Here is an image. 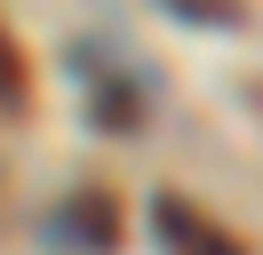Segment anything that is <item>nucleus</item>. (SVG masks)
<instances>
[{
    "label": "nucleus",
    "instance_id": "nucleus-1",
    "mask_svg": "<svg viewBox=\"0 0 263 255\" xmlns=\"http://www.w3.org/2000/svg\"><path fill=\"white\" fill-rule=\"evenodd\" d=\"M152 223H160V239H167L176 255H239V239H223L208 215H192L183 199H160V207H152Z\"/></svg>",
    "mask_w": 263,
    "mask_h": 255
},
{
    "label": "nucleus",
    "instance_id": "nucleus-2",
    "mask_svg": "<svg viewBox=\"0 0 263 255\" xmlns=\"http://www.w3.org/2000/svg\"><path fill=\"white\" fill-rule=\"evenodd\" d=\"M8 104H24V56H16V40L0 32V112Z\"/></svg>",
    "mask_w": 263,
    "mask_h": 255
},
{
    "label": "nucleus",
    "instance_id": "nucleus-3",
    "mask_svg": "<svg viewBox=\"0 0 263 255\" xmlns=\"http://www.w3.org/2000/svg\"><path fill=\"white\" fill-rule=\"evenodd\" d=\"M80 239H88V247H112V207H104L96 191L80 199Z\"/></svg>",
    "mask_w": 263,
    "mask_h": 255
}]
</instances>
